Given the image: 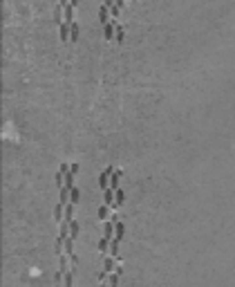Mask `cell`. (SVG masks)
Returning a JSON list of instances; mask_svg holds the SVG:
<instances>
[{
    "label": "cell",
    "instance_id": "1",
    "mask_svg": "<svg viewBox=\"0 0 235 287\" xmlns=\"http://www.w3.org/2000/svg\"><path fill=\"white\" fill-rule=\"evenodd\" d=\"M112 27H117L114 20H112V23H105V36H108V38H112Z\"/></svg>",
    "mask_w": 235,
    "mask_h": 287
},
{
    "label": "cell",
    "instance_id": "2",
    "mask_svg": "<svg viewBox=\"0 0 235 287\" xmlns=\"http://www.w3.org/2000/svg\"><path fill=\"white\" fill-rule=\"evenodd\" d=\"M123 34H126L123 25H121V23H117V38H123Z\"/></svg>",
    "mask_w": 235,
    "mask_h": 287
},
{
    "label": "cell",
    "instance_id": "3",
    "mask_svg": "<svg viewBox=\"0 0 235 287\" xmlns=\"http://www.w3.org/2000/svg\"><path fill=\"white\" fill-rule=\"evenodd\" d=\"M76 34H79V25L72 23V34H70V38H76Z\"/></svg>",
    "mask_w": 235,
    "mask_h": 287
}]
</instances>
